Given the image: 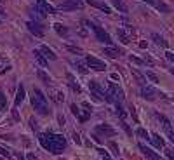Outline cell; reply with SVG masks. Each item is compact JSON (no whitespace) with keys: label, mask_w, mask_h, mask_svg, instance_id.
Segmentation results:
<instances>
[{"label":"cell","mask_w":174,"mask_h":160,"mask_svg":"<svg viewBox=\"0 0 174 160\" xmlns=\"http://www.w3.org/2000/svg\"><path fill=\"white\" fill-rule=\"evenodd\" d=\"M92 138H94V141H97V143H101V138H97V134H92Z\"/></svg>","instance_id":"53"},{"label":"cell","mask_w":174,"mask_h":160,"mask_svg":"<svg viewBox=\"0 0 174 160\" xmlns=\"http://www.w3.org/2000/svg\"><path fill=\"white\" fill-rule=\"evenodd\" d=\"M33 56H35V61L38 63V66H42V68H45V66H47V57L42 54L40 49H35V51H33Z\"/></svg>","instance_id":"15"},{"label":"cell","mask_w":174,"mask_h":160,"mask_svg":"<svg viewBox=\"0 0 174 160\" xmlns=\"http://www.w3.org/2000/svg\"><path fill=\"white\" fill-rule=\"evenodd\" d=\"M166 132H167V136H169V139L174 143V131H172V129H169V131H166Z\"/></svg>","instance_id":"46"},{"label":"cell","mask_w":174,"mask_h":160,"mask_svg":"<svg viewBox=\"0 0 174 160\" xmlns=\"http://www.w3.org/2000/svg\"><path fill=\"white\" fill-rule=\"evenodd\" d=\"M2 2H4V0H0V4H2Z\"/></svg>","instance_id":"58"},{"label":"cell","mask_w":174,"mask_h":160,"mask_svg":"<svg viewBox=\"0 0 174 160\" xmlns=\"http://www.w3.org/2000/svg\"><path fill=\"white\" fill-rule=\"evenodd\" d=\"M84 7V2L82 0H64V2H61L59 4V11H66V12H70V11H82Z\"/></svg>","instance_id":"4"},{"label":"cell","mask_w":174,"mask_h":160,"mask_svg":"<svg viewBox=\"0 0 174 160\" xmlns=\"http://www.w3.org/2000/svg\"><path fill=\"white\" fill-rule=\"evenodd\" d=\"M108 146H110L111 153H113L115 157H118V153H120V150H118V145H117V143H115V141H110V143H108Z\"/></svg>","instance_id":"30"},{"label":"cell","mask_w":174,"mask_h":160,"mask_svg":"<svg viewBox=\"0 0 174 160\" xmlns=\"http://www.w3.org/2000/svg\"><path fill=\"white\" fill-rule=\"evenodd\" d=\"M66 78H68L70 87H71V89L75 90V92H78V94H80V92H82V89H80V85H78V82L75 80V77L71 75V73H66Z\"/></svg>","instance_id":"19"},{"label":"cell","mask_w":174,"mask_h":160,"mask_svg":"<svg viewBox=\"0 0 174 160\" xmlns=\"http://www.w3.org/2000/svg\"><path fill=\"white\" fill-rule=\"evenodd\" d=\"M157 90L153 89V87H150V85H143V89H141V96L145 97V99H148V101H153L155 97H157Z\"/></svg>","instance_id":"8"},{"label":"cell","mask_w":174,"mask_h":160,"mask_svg":"<svg viewBox=\"0 0 174 160\" xmlns=\"http://www.w3.org/2000/svg\"><path fill=\"white\" fill-rule=\"evenodd\" d=\"M49 96L52 97L56 103H63L64 101V94L59 89H56V87H49Z\"/></svg>","instance_id":"12"},{"label":"cell","mask_w":174,"mask_h":160,"mask_svg":"<svg viewBox=\"0 0 174 160\" xmlns=\"http://www.w3.org/2000/svg\"><path fill=\"white\" fill-rule=\"evenodd\" d=\"M103 52L106 57H111V59H117V57H120L122 56V51L117 47H113V45H108V47H104L103 49Z\"/></svg>","instance_id":"10"},{"label":"cell","mask_w":174,"mask_h":160,"mask_svg":"<svg viewBox=\"0 0 174 160\" xmlns=\"http://www.w3.org/2000/svg\"><path fill=\"white\" fill-rule=\"evenodd\" d=\"M37 77H38L42 82L45 83V85H51V82H52V78H51L45 71H42V70H38V71H37Z\"/></svg>","instance_id":"23"},{"label":"cell","mask_w":174,"mask_h":160,"mask_svg":"<svg viewBox=\"0 0 174 160\" xmlns=\"http://www.w3.org/2000/svg\"><path fill=\"white\" fill-rule=\"evenodd\" d=\"M115 99H117L118 103L124 99V92H122V89H117V92H115Z\"/></svg>","instance_id":"43"},{"label":"cell","mask_w":174,"mask_h":160,"mask_svg":"<svg viewBox=\"0 0 174 160\" xmlns=\"http://www.w3.org/2000/svg\"><path fill=\"white\" fill-rule=\"evenodd\" d=\"M166 57H167L171 63H174V54H172V52H166Z\"/></svg>","instance_id":"47"},{"label":"cell","mask_w":174,"mask_h":160,"mask_svg":"<svg viewBox=\"0 0 174 160\" xmlns=\"http://www.w3.org/2000/svg\"><path fill=\"white\" fill-rule=\"evenodd\" d=\"M54 30L57 31V35H61V37H64V35H68V28L63 26V24H59V23H54Z\"/></svg>","instance_id":"26"},{"label":"cell","mask_w":174,"mask_h":160,"mask_svg":"<svg viewBox=\"0 0 174 160\" xmlns=\"http://www.w3.org/2000/svg\"><path fill=\"white\" fill-rule=\"evenodd\" d=\"M153 7H157L160 12H164V14L171 12V7L167 5V4H164V2H160V0H155V5H153Z\"/></svg>","instance_id":"22"},{"label":"cell","mask_w":174,"mask_h":160,"mask_svg":"<svg viewBox=\"0 0 174 160\" xmlns=\"http://www.w3.org/2000/svg\"><path fill=\"white\" fill-rule=\"evenodd\" d=\"M73 139H75V143H77V145H80V143H82V141H80V136H78L77 132L73 134Z\"/></svg>","instance_id":"48"},{"label":"cell","mask_w":174,"mask_h":160,"mask_svg":"<svg viewBox=\"0 0 174 160\" xmlns=\"http://www.w3.org/2000/svg\"><path fill=\"white\" fill-rule=\"evenodd\" d=\"M85 2H87L89 5H92V7H97V9H101L104 14H110V12H111V9L106 5V4H103V2H96V0H85Z\"/></svg>","instance_id":"17"},{"label":"cell","mask_w":174,"mask_h":160,"mask_svg":"<svg viewBox=\"0 0 174 160\" xmlns=\"http://www.w3.org/2000/svg\"><path fill=\"white\" fill-rule=\"evenodd\" d=\"M40 51H42V54L45 56L47 59H51V61H54L56 57H57V56H56L54 52H52V49H49L47 45H42V47H40Z\"/></svg>","instance_id":"20"},{"label":"cell","mask_w":174,"mask_h":160,"mask_svg":"<svg viewBox=\"0 0 174 160\" xmlns=\"http://www.w3.org/2000/svg\"><path fill=\"white\" fill-rule=\"evenodd\" d=\"M7 70H11V64L7 61H0V73H5Z\"/></svg>","instance_id":"36"},{"label":"cell","mask_w":174,"mask_h":160,"mask_svg":"<svg viewBox=\"0 0 174 160\" xmlns=\"http://www.w3.org/2000/svg\"><path fill=\"white\" fill-rule=\"evenodd\" d=\"M120 125H122V129H124V131L127 132V134H129V136H132V131H131V127H129V125L125 124L124 120H120Z\"/></svg>","instance_id":"41"},{"label":"cell","mask_w":174,"mask_h":160,"mask_svg":"<svg viewBox=\"0 0 174 160\" xmlns=\"http://www.w3.org/2000/svg\"><path fill=\"white\" fill-rule=\"evenodd\" d=\"M18 160H25V157H23L21 153H18Z\"/></svg>","instance_id":"56"},{"label":"cell","mask_w":174,"mask_h":160,"mask_svg":"<svg viewBox=\"0 0 174 160\" xmlns=\"http://www.w3.org/2000/svg\"><path fill=\"white\" fill-rule=\"evenodd\" d=\"M139 150H141V152H143V155H146L150 160H162L159 153H155L153 150H150V148H148V146H145V145H139Z\"/></svg>","instance_id":"13"},{"label":"cell","mask_w":174,"mask_h":160,"mask_svg":"<svg viewBox=\"0 0 174 160\" xmlns=\"http://www.w3.org/2000/svg\"><path fill=\"white\" fill-rule=\"evenodd\" d=\"M167 157H169V158H171V160H174V152H172V150H167Z\"/></svg>","instance_id":"49"},{"label":"cell","mask_w":174,"mask_h":160,"mask_svg":"<svg viewBox=\"0 0 174 160\" xmlns=\"http://www.w3.org/2000/svg\"><path fill=\"white\" fill-rule=\"evenodd\" d=\"M30 122H31V127H33V129H38V124H37V120H35V118H31Z\"/></svg>","instance_id":"50"},{"label":"cell","mask_w":174,"mask_h":160,"mask_svg":"<svg viewBox=\"0 0 174 160\" xmlns=\"http://www.w3.org/2000/svg\"><path fill=\"white\" fill-rule=\"evenodd\" d=\"M38 141H40V145L45 150L52 152V138H51V134H38Z\"/></svg>","instance_id":"11"},{"label":"cell","mask_w":174,"mask_h":160,"mask_svg":"<svg viewBox=\"0 0 174 160\" xmlns=\"http://www.w3.org/2000/svg\"><path fill=\"white\" fill-rule=\"evenodd\" d=\"M136 134H138L139 138H143V139H150V136H148V132H146L145 129H141V127H138V129H136Z\"/></svg>","instance_id":"34"},{"label":"cell","mask_w":174,"mask_h":160,"mask_svg":"<svg viewBox=\"0 0 174 160\" xmlns=\"http://www.w3.org/2000/svg\"><path fill=\"white\" fill-rule=\"evenodd\" d=\"M96 131L97 132H103V134H106V136H115V134H117L115 129H113L111 125H108V124H99L96 127Z\"/></svg>","instance_id":"16"},{"label":"cell","mask_w":174,"mask_h":160,"mask_svg":"<svg viewBox=\"0 0 174 160\" xmlns=\"http://www.w3.org/2000/svg\"><path fill=\"white\" fill-rule=\"evenodd\" d=\"M85 63L89 64L90 70H96V71H104V70H106V64H104L103 61H99L97 57H94V56H87V57H85Z\"/></svg>","instance_id":"5"},{"label":"cell","mask_w":174,"mask_h":160,"mask_svg":"<svg viewBox=\"0 0 174 160\" xmlns=\"http://www.w3.org/2000/svg\"><path fill=\"white\" fill-rule=\"evenodd\" d=\"M12 117H14V120H16V122H19V113H18V110H16V108H12Z\"/></svg>","instance_id":"45"},{"label":"cell","mask_w":174,"mask_h":160,"mask_svg":"<svg viewBox=\"0 0 174 160\" xmlns=\"http://www.w3.org/2000/svg\"><path fill=\"white\" fill-rule=\"evenodd\" d=\"M145 63H148V64H153V59L150 57V56H145Z\"/></svg>","instance_id":"51"},{"label":"cell","mask_w":174,"mask_h":160,"mask_svg":"<svg viewBox=\"0 0 174 160\" xmlns=\"http://www.w3.org/2000/svg\"><path fill=\"white\" fill-rule=\"evenodd\" d=\"M45 14H47V12H45V11H42L38 5L35 7V9H31V16H33L35 19H44V18H45Z\"/></svg>","instance_id":"21"},{"label":"cell","mask_w":174,"mask_h":160,"mask_svg":"<svg viewBox=\"0 0 174 160\" xmlns=\"http://www.w3.org/2000/svg\"><path fill=\"white\" fill-rule=\"evenodd\" d=\"M66 51H70L71 54H77V56H80V54H82V51H80L78 47H71V45H66Z\"/></svg>","instance_id":"40"},{"label":"cell","mask_w":174,"mask_h":160,"mask_svg":"<svg viewBox=\"0 0 174 160\" xmlns=\"http://www.w3.org/2000/svg\"><path fill=\"white\" fill-rule=\"evenodd\" d=\"M89 89H90V94H94V99H104V89L97 82L90 80V82H89Z\"/></svg>","instance_id":"6"},{"label":"cell","mask_w":174,"mask_h":160,"mask_svg":"<svg viewBox=\"0 0 174 160\" xmlns=\"http://www.w3.org/2000/svg\"><path fill=\"white\" fill-rule=\"evenodd\" d=\"M26 28L30 30V33H33L35 37H38V38H42V37H44V30L40 28V24H37V23H33V21H28Z\"/></svg>","instance_id":"9"},{"label":"cell","mask_w":174,"mask_h":160,"mask_svg":"<svg viewBox=\"0 0 174 160\" xmlns=\"http://www.w3.org/2000/svg\"><path fill=\"white\" fill-rule=\"evenodd\" d=\"M70 110H71V113H73L77 118H80V108H78L77 104H71V106H70Z\"/></svg>","instance_id":"39"},{"label":"cell","mask_w":174,"mask_h":160,"mask_svg":"<svg viewBox=\"0 0 174 160\" xmlns=\"http://www.w3.org/2000/svg\"><path fill=\"white\" fill-rule=\"evenodd\" d=\"M26 160H37V157H35V153H28Z\"/></svg>","instance_id":"52"},{"label":"cell","mask_w":174,"mask_h":160,"mask_svg":"<svg viewBox=\"0 0 174 160\" xmlns=\"http://www.w3.org/2000/svg\"><path fill=\"white\" fill-rule=\"evenodd\" d=\"M117 85L115 83H108V89L104 90V101L108 103H115V92H117Z\"/></svg>","instance_id":"7"},{"label":"cell","mask_w":174,"mask_h":160,"mask_svg":"<svg viewBox=\"0 0 174 160\" xmlns=\"http://www.w3.org/2000/svg\"><path fill=\"white\" fill-rule=\"evenodd\" d=\"M35 2H37V5L40 7L42 11H45L47 14H56V12H57V11H56L54 7L49 4L47 0H35Z\"/></svg>","instance_id":"14"},{"label":"cell","mask_w":174,"mask_h":160,"mask_svg":"<svg viewBox=\"0 0 174 160\" xmlns=\"http://www.w3.org/2000/svg\"><path fill=\"white\" fill-rule=\"evenodd\" d=\"M75 68L78 70V71H80L82 75H85V73L89 71V70H87V68H85V66H84V63H80V61H77V63H75Z\"/></svg>","instance_id":"33"},{"label":"cell","mask_w":174,"mask_h":160,"mask_svg":"<svg viewBox=\"0 0 174 160\" xmlns=\"http://www.w3.org/2000/svg\"><path fill=\"white\" fill-rule=\"evenodd\" d=\"M157 117H159V120L162 122V125H164V129H166V131H169V129H172V127H171V122H169V118H167V117H164V115H160V113H157Z\"/></svg>","instance_id":"28"},{"label":"cell","mask_w":174,"mask_h":160,"mask_svg":"<svg viewBox=\"0 0 174 160\" xmlns=\"http://www.w3.org/2000/svg\"><path fill=\"white\" fill-rule=\"evenodd\" d=\"M31 106H33L35 111H38L40 115H49V113H51V108H49V104H47L45 94H44L40 89H33V94H31Z\"/></svg>","instance_id":"1"},{"label":"cell","mask_w":174,"mask_h":160,"mask_svg":"<svg viewBox=\"0 0 174 160\" xmlns=\"http://www.w3.org/2000/svg\"><path fill=\"white\" fill-rule=\"evenodd\" d=\"M7 110V97L5 94L0 90V111H5Z\"/></svg>","instance_id":"29"},{"label":"cell","mask_w":174,"mask_h":160,"mask_svg":"<svg viewBox=\"0 0 174 160\" xmlns=\"http://www.w3.org/2000/svg\"><path fill=\"white\" fill-rule=\"evenodd\" d=\"M111 80H118V75H117V73H111Z\"/></svg>","instance_id":"55"},{"label":"cell","mask_w":174,"mask_h":160,"mask_svg":"<svg viewBox=\"0 0 174 160\" xmlns=\"http://www.w3.org/2000/svg\"><path fill=\"white\" fill-rule=\"evenodd\" d=\"M84 24H85V26H89L90 30H94V33H96V38H97L99 42H104V44H108V45H111V44H113L111 37L106 33V31H104L101 26H97V24L90 23V21H84Z\"/></svg>","instance_id":"2"},{"label":"cell","mask_w":174,"mask_h":160,"mask_svg":"<svg viewBox=\"0 0 174 160\" xmlns=\"http://www.w3.org/2000/svg\"><path fill=\"white\" fill-rule=\"evenodd\" d=\"M171 73H172V75H174V68H171Z\"/></svg>","instance_id":"57"},{"label":"cell","mask_w":174,"mask_h":160,"mask_svg":"<svg viewBox=\"0 0 174 160\" xmlns=\"http://www.w3.org/2000/svg\"><path fill=\"white\" fill-rule=\"evenodd\" d=\"M97 152H99V155L103 157V160H110V157H108V153H106V150H101V148H99Z\"/></svg>","instance_id":"44"},{"label":"cell","mask_w":174,"mask_h":160,"mask_svg":"<svg viewBox=\"0 0 174 160\" xmlns=\"http://www.w3.org/2000/svg\"><path fill=\"white\" fill-rule=\"evenodd\" d=\"M117 37H118V40L122 42V44H125V45H127V44H129V37H127V35H125V31L124 30H120V28H118L117 30Z\"/></svg>","instance_id":"27"},{"label":"cell","mask_w":174,"mask_h":160,"mask_svg":"<svg viewBox=\"0 0 174 160\" xmlns=\"http://www.w3.org/2000/svg\"><path fill=\"white\" fill-rule=\"evenodd\" d=\"M129 61L134 63V64H138V66H143V64H145V61H143V59H139L138 56H129Z\"/></svg>","instance_id":"32"},{"label":"cell","mask_w":174,"mask_h":160,"mask_svg":"<svg viewBox=\"0 0 174 160\" xmlns=\"http://www.w3.org/2000/svg\"><path fill=\"white\" fill-rule=\"evenodd\" d=\"M152 38H153V42H155L157 45H160V47H164V49L167 47V42L164 40V37H160L159 33H153V35H152Z\"/></svg>","instance_id":"24"},{"label":"cell","mask_w":174,"mask_h":160,"mask_svg":"<svg viewBox=\"0 0 174 160\" xmlns=\"http://www.w3.org/2000/svg\"><path fill=\"white\" fill-rule=\"evenodd\" d=\"M57 118H59V124H61V125H64V118H63V115H59Z\"/></svg>","instance_id":"54"},{"label":"cell","mask_w":174,"mask_h":160,"mask_svg":"<svg viewBox=\"0 0 174 160\" xmlns=\"http://www.w3.org/2000/svg\"><path fill=\"white\" fill-rule=\"evenodd\" d=\"M23 99H25V87H23V83H19L18 85V92H16V99H14V106H19Z\"/></svg>","instance_id":"18"},{"label":"cell","mask_w":174,"mask_h":160,"mask_svg":"<svg viewBox=\"0 0 174 160\" xmlns=\"http://www.w3.org/2000/svg\"><path fill=\"white\" fill-rule=\"evenodd\" d=\"M132 75L136 77V78H138V82L141 83V85H145V78H146L145 75H141V73H139L138 70H132Z\"/></svg>","instance_id":"31"},{"label":"cell","mask_w":174,"mask_h":160,"mask_svg":"<svg viewBox=\"0 0 174 160\" xmlns=\"http://www.w3.org/2000/svg\"><path fill=\"white\" fill-rule=\"evenodd\" d=\"M113 4H115V7H118L122 12H127V7L124 5V0H113Z\"/></svg>","instance_id":"35"},{"label":"cell","mask_w":174,"mask_h":160,"mask_svg":"<svg viewBox=\"0 0 174 160\" xmlns=\"http://www.w3.org/2000/svg\"><path fill=\"white\" fill-rule=\"evenodd\" d=\"M117 115L120 117V120H125V111H124V108H122L118 103H117Z\"/></svg>","instance_id":"38"},{"label":"cell","mask_w":174,"mask_h":160,"mask_svg":"<svg viewBox=\"0 0 174 160\" xmlns=\"http://www.w3.org/2000/svg\"><path fill=\"white\" fill-rule=\"evenodd\" d=\"M152 143L155 148H162V146H164V139L160 138L159 134H152Z\"/></svg>","instance_id":"25"},{"label":"cell","mask_w":174,"mask_h":160,"mask_svg":"<svg viewBox=\"0 0 174 160\" xmlns=\"http://www.w3.org/2000/svg\"><path fill=\"white\" fill-rule=\"evenodd\" d=\"M51 138H52V152L54 155H59V153H63V150L66 148V139H64V136H61V134H51Z\"/></svg>","instance_id":"3"},{"label":"cell","mask_w":174,"mask_h":160,"mask_svg":"<svg viewBox=\"0 0 174 160\" xmlns=\"http://www.w3.org/2000/svg\"><path fill=\"white\" fill-rule=\"evenodd\" d=\"M146 77H148V78H150V80H152L153 83H159V82H160V80H159V77L155 75L153 71H146Z\"/></svg>","instance_id":"37"},{"label":"cell","mask_w":174,"mask_h":160,"mask_svg":"<svg viewBox=\"0 0 174 160\" xmlns=\"http://www.w3.org/2000/svg\"><path fill=\"white\" fill-rule=\"evenodd\" d=\"M0 155H2V157H5V158H11V152L5 150L4 146H0Z\"/></svg>","instance_id":"42"}]
</instances>
